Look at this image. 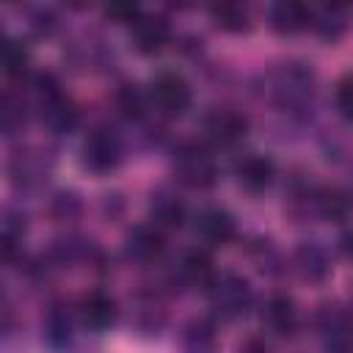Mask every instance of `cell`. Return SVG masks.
Returning <instances> with one entry per match:
<instances>
[{"label":"cell","instance_id":"obj_1","mask_svg":"<svg viewBox=\"0 0 353 353\" xmlns=\"http://www.w3.org/2000/svg\"><path fill=\"white\" fill-rule=\"evenodd\" d=\"M270 97L279 108L298 113L312 105L314 97V77L301 63H284L270 74Z\"/></svg>","mask_w":353,"mask_h":353},{"label":"cell","instance_id":"obj_2","mask_svg":"<svg viewBox=\"0 0 353 353\" xmlns=\"http://www.w3.org/2000/svg\"><path fill=\"white\" fill-rule=\"evenodd\" d=\"M171 171L176 176V182L188 185V188H196V190H204L210 185H215L218 179V163L215 157L210 154L207 146L201 143H182L174 149V157H171Z\"/></svg>","mask_w":353,"mask_h":353},{"label":"cell","instance_id":"obj_3","mask_svg":"<svg viewBox=\"0 0 353 353\" xmlns=\"http://www.w3.org/2000/svg\"><path fill=\"white\" fill-rule=\"evenodd\" d=\"M36 110L41 124L50 132H72L77 124V110L74 102L61 91V85L52 77H39L36 80Z\"/></svg>","mask_w":353,"mask_h":353},{"label":"cell","instance_id":"obj_4","mask_svg":"<svg viewBox=\"0 0 353 353\" xmlns=\"http://www.w3.org/2000/svg\"><path fill=\"white\" fill-rule=\"evenodd\" d=\"M210 306L221 320H237L251 309V287L237 273H221L210 284Z\"/></svg>","mask_w":353,"mask_h":353},{"label":"cell","instance_id":"obj_5","mask_svg":"<svg viewBox=\"0 0 353 353\" xmlns=\"http://www.w3.org/2000/svg\"><path fill=\"white\" fill-rule=\"evenodd\" d=\"M190 97L193 94H190L188 80L182 74H176V72H160V74H154L152 83H149V91H146L149 105L160 116H165V119L182 116L190 108Z\"/></svg>","mask_w":353,"mask_h":353},{"label":"cell","instance_id":"obj_6","mask_svg":"<svg viewBox=\"0 0 353 353\" xmlns=\"http://www.w3.org/2000/svg\"><path fill=\"white\" fill-rule=\"evenodd\" d=\"M80 163L94 174H108L121 163V141L110 127H94L80 146Z\"/></svg>","mask_w":353,"mask_h":353},{"label":"cell","instance_id":"obj_7","mask_svg":"<svg viewBox=\"0 0 353 353\" xmlns=\"http://www.w3.org/2000/svg\"><path fill=\"white\" fill-rule=\"evenodd\" d=\"M248 132V119L234 108H212L204 116V138L218 149L237 146Z\"/></svg>","mask_w":353,"mask_h":353},{"label":"cell","instance_id":"obj_8","mask_svg":"<svg viewBox=\"0 0 353 353\" xmlns=\"http://www.w3.org/2000/svg\"><path fill=\"white\" fill-rule=\"evenodd\" d=\"M124 254H127V259H132L138 265H152V262L163 259V254H165V237H163V232L157 226H135L127 234Z\"/></svg>","mask_w":353,"mask_h":353},{"label":"cell","instance_id":"obj_9","mask_svg":"<svg viewBox=\"0 0 353 353\" xmlns=\"http://www.w3.org/2000/svg\"><path fill=\"white\" fill-rule=\"evenodd\" d=\"M273 174H276L273 160L259 152H248L234 163V176L240 188H245L248 193H262L273 182Z\"/></svg>","mask_w":353,"mask_h":353},{"label":"cell","instance_id":"obj_10","mask_svg":"<svg viewBox=\"0 0 353 353\" xmlns=\"http://www.w3.org/2000/svg\"><path fill=\"white\" fill-rule=\"evenodd\" d=\"M130 33H132V47L141 55H154V52H160L168 44L171 28H168V22L163 17L141 14L135 19V25H130Z\"/></svg>","mask_w":353,"mask_h":353},{"label":"cell","instance_id":"obj_11","mask_svg":"<svg viewBox=\"0 0 353 353\" xmlns=\"http://www.w3.org/2000/svg\"><path fill=\"white\" fill-rule=\"evenodd\" d=\"M80 323L91 331H105L116 323V301L102 290H88L77 303Z\"/></svg>","mask_w":353,"mask_h":353},{"label":"cell","instance_id":"obj_12","mask_svg":"<svg viewBox=\"0 0 353 353\" xmlns=\"http://www.w3.org/2000/svg\"><path fill=\"white\" fill-rule=\"evenodd\" d=\"M314 22V8H309L306 3H295V0H281L270 8V25L276 33L281 36H292L301 33L306 28H312Z\"/></svg>","mask_w":353,"mask_h":353},{"label":"cell","instance_id":"obj_13","mask_svg":"<svg viewBox=\"0 0 353 353\" xmlns=\"http://www.w3.org/2000/svg\"><path fill=\"white\" fill-rule=\"evenodd\" d=\"M196 237L212 248H221L226 243H232L234 237V221L226 210H201L196 218Z\"/></svg>","mask_w":353,"mask_h":353},{"label":"cell","instance_id":"obj_14","mask_svg":"<svg viewBox=\"0 0 353 353\" xmlns=\"http://www.w3.org/2000/svg\"><path fill=\"white\" fill-rule=\"evenodd\" d=\"M176 273L182 279V284L188 287H196V290H210V284L215 281V268H212V259L207 251L201 248H193V251H185L179 265H176Z\"/></svg>","mask_w":353,"mask_h":353},{"label":"cell","instance_id":"obj_15","mask_svg":"<svg viewBox=\"0 0 353 353\" xmlns=\"http://www.w3.org/2000/svg\"><path fill=\"white\" fill-rule=\"evenodd\" d=\"M149 221L157 229H176L185 221V204L176 193L160 188L149 199Z\"/></svg>","mask_w":353,"mask_h":353},{"label":"cell","instance_id":"obj_16","mask_svg":"<svg viewBox=\"0 0 353 353\" xmlns=\"http://www.w3.org/2000/svg\"><path fill=\"white\" fill-rule=\"evenodd\" d=\"M262 320H265V325H268L276 336H290V334L295 331V323H298L292 298L284 295V292H273V295L268 298V303H265Z\"/></svg>","mask_w":353,"mask_h":353},{"label":"cell","instance_id":"obj_17","mask_svg":"<svg viewBox=\"0 0 353 353\" xmlns=\"http://www.w3.org/2000/svg\"><path fill=\"white\" fill-rule=\"evenodd\" d=\"M314 207L317 212L325 218V221H334V223H342L353 215V193H347L345 188H320L314 193Z\"/></svg>","mask_w":353,"mask_h":353},{"label":"cell","instance_id":"obj_18","mask_svg":"<svg viewBox=\"0 0 353 353\" xmlns=\"http://www.w3.org/2000/svg\"><path fill=\"white\" fill-rule=\"evenodd\" d=\"M292 265H295V270H298V276L303 281H323L328 276V270H331L328 256L317 243L298 245L295 254H292Z\"/></svg>","mask_w":353,"mask_h":353},{"label":"cell","instance_id":"obj_19","mask_svg":"<svg viewBox=\"0 0 353 353\" xmlns=\"http://www.w3.org/2000/svg\"><path fill=\"white\" fill-rule=\"evenodd\" d=\"M182 353H218L215 328L207 320H190L182 331Z\"/></svg>","mask_w":353,"mask_h":353},{"label":"cell","instance_id":"obj_20","mask_svg":"<svg viewBox=\"0 0 353 353\" xmlns=\"http://www.w3.org/2000/svg\"><path fill=\"white\" fill-rule=\"evenodd\" d=\"M210 14H212L215 25H218L221 30H226V33H243V30L251 28L248 11H245V6H240V3H221V6H212Z\"/></svg>","mask_w":353,"mask_h":353},{"label":"cell","instance_id":"obj_21","mask_svg":"<svg viewBox=\"0 0 353 353\" xmlns=\"http://www.w3.org/2000/svg\"><path fill=\"white\" fill-rule=\"evenodd\" d=\"M28 63H30L28 47L17 39H6V44H3V72L8 77H22L28 72Z\"/></svg>","mask_w":353,"mask_h":353},{"label":"cell","instance_id":"obj_22","mask_svg":"<svg viewBox=\"0 0 353 353\" xmlns=\"http://www.w3.org/2000/svg\"><path fill=\"white\" fill-rule=\"evenodd\" d=\"M312 28H314L320 36H325V39H336V36L342 33V28H345V14H342L339 8H334V6H325V8L314 11Z\"/></svg>","mask_w":353,"mask_h":353},{"label":"cell","instance_id":"obj_23","mask_svg":"<svg viewBox=\"0 0 353 353\" xmlns=\"http://www.w3.org/2000/svg\"><path fill=\"white\" fill-rule=\"evenodd\" d=\"M25 121V110H22V102L14 99L11 94L3 97V105H0V124H3V132L6 135H14Z\"/></svg>","mask_w":353,"mask_h":353},{"label":"cell","instance_id":"obj_24","mask_svg":"<svg viewBox=\"0 0 353 353\" xmlns=\"http://www.w3.org/2000/svg\"><path fill=\"white\" fill-rule=\"evenodd\" d=\"M116 105H119L124 119H138L141 110H143V97L135 85H121L119 94H116Z\"/></svg>","mask_w":353,"mask_h":353},{"label":"cell","instance_id":"obj_25","mask_svg":"<svg viewBox=\"0 0 353 353\" xmlns=\"http://www.w3.org/2000/svg\"><path fill=\"white\" fill-rule=\"evenodd\" d=\"M47 339L52 345H63L69 339V314L61 306H52V312L47 314Z\"/></svg>","mask_w":353,"mask_h":353},{"label":"cell","instance_id":"obj_26","mask_svg":"<svg viewBox=\"0 0 353 353\" xmlns=\"http://www.w3.org/2000/svg\"><path fill=\"white\" fill-rule=\"evenodd\" d=\"M334 99H336V110L342 113V119L353 121V74H342L339 77Z\"/></svg>","mask_w":353,"mask_h":353},{"label":"cell","instance_id":"obj_27","mask_svg":"<svg viewBox=\"0 0 353 353\" xmlns=\"http://www.w3.org/2000/svg\"><path fill=\"white\" fill-rule=\"evenodd\" d=\"M105 14H108L113 22H119V25H135V19L141 17L138 6H121V3L108 6V8H105Z\"/></svg>","mask_w":353,"mask_h":353},{"label":"cell","instance_id":"obj_28","mask_svg":"<svg viewBox=\"0 0 353 353\" xmlns=\"http://www.w3.org/2000/svg\"><path fill=\"white\" fill-rule=\"evenodd\" d=\"M240 353H268V347H265V342L262 339H248L245 345H243V350Z\"/></svg>","mask_w":353,"mask_h":353},{"label":"cell","instance_id":"obj_29","mask_svg":"<svg viewBox=\"0 0 353 353\" xmlns=\"http://www.w3.org/2000/svg\"><path fill=\"white\" fill-rule=\"evenodd\" d=\"M342 251H345L347 256H353V232H345V234H342Z\"/></svg>","mask_w":353,"mask_h":353}]
</instances>
